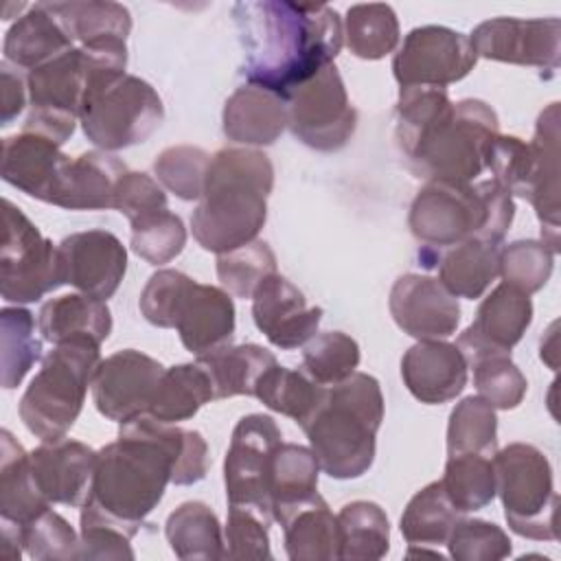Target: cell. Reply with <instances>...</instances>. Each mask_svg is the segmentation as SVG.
I'll return each instance as SVG.
<instances>
[{"label":"cell","instance_id":"1","mask_svg":"<svg viewBox=\"0 0 561 561\" xmlns=\"http://www.w3.org/2000/svg\"><path fill=\"white\" fill-rule=\"evenodd\" d=\"M208 465V445L199 432L145 412L121 423L118 438L96 451L83 504L136 535L169 482L195 484L206 478Z\"/></svg>","mask_w":561,"mask_h":561},{"label":"cell","instance_id":"2","mask_svg":"<svg viewBox=\"0 0 561 561\" xmlns=\"http://www.w3.org/2000/svg\"><path fill=\"white\" fill-rule=\"evenodd\" d=\"M232 18L243 48L241 75L280 99L331 66L344 44L342 20L324 2L248 0L232 7Z\"/></svg>","mask_w":561,"mask_h":561},{"label":"cell","instance_id":"3","mask_svg":"<svg viewBox=\"0 0 561 561\" xmlns=\"http://www.w3.org/2000/svg\"><path fill=\"white\" fill-rule=\"evenodd\" d=\"M274 188L272 160L250 147H226L210 156L204 193L191 215L195 241L215 254L254 241L267 219Z\"/></svg>","mask_w":561,"mask_h":561},{"label":"cell","instance_id":"4","mask_svg":"<svg viewBox=\"0 0 561 561\" xmlns=\"http://www.w3.org/2000/svg\"><path fill=\"white\" fill-rule=\"evenodd\" d=\"M383 421V394L379 381L366 373L324 390V397L302 425L309 449L320 471L335 480L364 476L377 449V432Z\"/></svg>","mask_w":561,"mask_h":561},{"label":"cell","instance_id":"5","mask_svg":"<svg viewBox=\"0 0 561 561\" xmlns=\"http://www.w3.org/2000/svg\"><path fill=\"white\" fill-rule=\"evenodd\" d=\"M94 55L79 114L85 138L110 153L145 142L164 118L160 94L145 79L125 72L127 44H101Z\"/></svg>","mask_w":561,"mask_h":561},{"label":"cell","instance_id":"6","mask_svg":"<svg viewBox=\"0 0 561 561\" xmlns=\"http://www.w3.org/2000/svg\"><path fill=\"white\" fill-rule=\"evenodd\" d=\"M513 217V197L495 180L427 182L412 199L408 226L414 239L430 248H451L471 239L500 245Z\"/></svg>","mask_w":561,"mask_h":561},{"label":"cell","instance_id":"7","mask_svg":"<svg viewBox=\"0 0 561 561\" xmlns=\"http://www.w3.org/2000/svg\"><path fill=\"white\" fill-rule=\"evenodd\" d=\"M92 342L57 344L20 399V419L42 440L66 438L79 419L88 386L101 362Z\"/></svg>","mask_w":561,"mask_h":561},{"label":"cell","instance_id":"8","mask_svg":"<svg viewBox=\"0 0 561 561\" xmlns=\"http://www.w3.org/2000/svg\"><path fill=\"white\" fill-rule=\"evenodd\" d=\"M497 136L495 110L480 99H462L423 138L408 167L427 182L471 184L486 169V153Z\"/></svg>","mask_w":561,"mask_h":561},{"label":"cell","instance_id":"9","mask_svg":"<svg viewBox=\"0 0 561 561\" xmlns=\"http://www.w3.org/2000/svg\"><path fill=\"white\" fill-rule=\"evenodd\" d=\"M493 471L508 528L526 539L557 541L559 497L546 454L528 443H511L493 454Z\"/></svg>","mask_w":561,"mask_h":561},{"label":"cell","instance_id":"10","mask_svg":"<svg viewBox=\"0 0 561 561\" xmlns=\"http://www.w3.org/2000/svg\"><path fill=\"white\" fill-rule=\"evenodd\" d=\"M92 70L94 50L90 46H75L31 70L26 75L31 112L22 129L64 145L75 131Z\"/></svg>","mask_w":561,"mask_h":561},{"label":"cell","instance_id":"11","mask_svg":"<svg viewBox=\"0 0 561 561\" xmlns=\"http://www.w3.org/2000/svg\"><path fill=\"white\" fill-rule=\"evenodd\" d=\"M4 234L0 248V291L7 302H37L64 285L59 250L9 199L2 202Z\"/></svg>","mask_w":561,"mask_h":561},{"label":"cell","instance_id":"12","mask_svg":"<svg viewBox=\"0 0 561 561\" xmlns=\"http://www.w3.org/2000/svg\"><path fill=\"white\" fill-rule=\"evenodd\" d=\"M285 103L289 131L316 151H337L355 134L357 112L335 64L298 85Z\"/></svg>","mask_w":561,"mask_h":561},{"label":"cell","instance_id":"13","mask_svg":"<svg viewBox=\"0 0 561 561\" xmlns=\"http://www.w3.org/2000/svg\"><path fill=\"white\" fill-rule=\"evenodd\" d=\"M280 438L276 421L267 414L254 412L239 419L224 460L228 504L252 506L272 515L270 473L274 451L283 443Z\"/></svg>","mask_w":561,"mask_h":561},{"label":"cell","instance_id":"14","mask_svg":"<svg viewBox=\"0 0 561 561\" xmlns=\"http://www.w3.org/2000/svg\"><path fill=\"white\" fill-rule=\"evenodd\" d=\"M478 61L469 35L447 26L412 28L392 59V75L401 88H445L465 79Z\"/></svg>","mask_w":561,"mask_h":561},{"label":"cell","instance_id":"15","mask_svg":"<svg viewBox=\"0 0 561 561\" xmlns=\"http://www.w3.org/2000/svg\"><path fill=\"white\" fill-rule=\"evenodd\" d=\"M478 57L557 70L561 64V22L557 18H493L469 35Z\"/></svg>","mask_w":561,"mask_h":561},{"label":"cell","instance_id":"16","mask_svg":"<svg viewBox=\"0 0 561 561\" xmlns=\"http://www.w3.org/2000/svg\"><path fill=\"white\" fill-rule=\"evenodd\" d=\"M164 366L136 348H123L101 359L92 377V399L96 410L121 423L149 410L153 390Z\"/></svg>","mask_w":561,"mask_h":561},{"label":"cell","instance_id":"17","mask_svg":"<svg viewBox=\"0 0 561 561\" xmlns=\"http://www.w3.org/2000/svg\"><path fill=\"white\" fill-rule=\"evenodd\" d=\"M57 250L64 285L103 302L116 294L127 272V250L116 234L99 228L75 232Z\"/></svg>","mask_w":561,"mask_h":561},{"label":"cell","instance_id":"18","mask_svg":"<svg viewBox=\"0 0 561 561\" xmlns=\"http://www.w3.org/2000/svg\"><path fill=\"white\" fill-rule=\"evenodd\" d=\"M390 316L394 324L416 340H445L460 324V305L438 278L403 274L390 289Z\"/></svg>","mask_w":561,"mask_h":561},{"label":"cell","instance_id":"19","mask_svg":"<svg viewBox=\"0 0 561 561\" xmlns=\"http://www.w3.org/2000/svg\"><path fill=\"white\" fill-rule=\"evenodd\" d=\"M252 318L270 344L291 351L316 335L322 322V309L309 307L305 294L276 272L256 287Z\"/></svg>","mask_w":561,"mask_h":561},{"label":"cell","instance_id":"20","mask_svg":"<svg viewBox=\"0 0 561 561\" xmlns=\"http://www.w3.org/2000/svg\"><path fill=\"white\" fill-rule=\"evenodd\" d=\"M533 322L530 296L500 283L478 307L476 320L460 333L458 348L467 366L486 353H511Z\"/></svg>","mask_w":561,"mask_h":561},{"label":"cell","instance_id":"21","mask_svg":"<svg viewBox=\"0 0 561 561\" xmlns=\"http://www.w3.org/2000/svg\"><path fill=\"white\" fill-rule=\"evenodd\" d=\"M70 160L55 140L22 129L2 142V180L28 197L55 206Z\"/></svg>","mask_w":561,"mask_h":561},{"label":"cell","instance_id":"22","mask_svg":"<svg viewBox=\"0 0 561 561\" xmlns=\"http://www.w3.org/2000/svg\"><path fill=\"white\" fill-rule=\"evenodd\" d=\"M96 451L79 440H42L31 451V471L50 504L81 506L90 493Z\"/></svg>","mask_w":561,"mask_h":561},{"label":"cell","instance_id":"23","mask_svg":"<svg viewBox=\"0 0 561 561\" xmlns=\"http://www.w3.org/2000/svg\"><path fill=\"white\" fill-rule=\"evenodd\" d=\"M467 359L456 344L419 340L401 357V377L414 399L440 405L456 399L467 386Z\"/></svg>","mask_w":561,"mask_h":561},{"label":"cell","instance_id":"24","mask_svg":"<svg viewBox=\"0 0 561 561\" xmlns=\"http://www.w3.org/2000/svg\"><path fill=\"white\" fill-rule=\"evenodd\" d=\"M234 322V302L230 294L224 287L193 280L178 305L173 329H178L186 351L195 357H204L230 344Z\"/></svg>","mask_w":561,"mask_h":561},{"label":"cell","instance_id":"25","mask_svg":"<svg viewBox=\"0 0 561 561\" xmlns=\"http://www.w3.org/2000/svg\"><path fill=\"white\" fill-rule=\"evenodd\" d=\"M75 48V39L50 2H37L22 13L4 37V61L28 72Z\"/></svg>","mask_w":561,"mask_h":561},{"label":"cell","instance_id":"26","mask_svg":"<svg viewBox=\"0 0 561 561\" xmlns=\"http://www.w3.org/2000/svg\"><path fill=\"white\" fill-rule=\"evenodd\" d=\"M221 127L226 138L239 145H274L287 127V103L259 85H241L224 105Z\"/></svg>","mask_w":561,"mask_h":561},{"label":"cell","instance_id":"27","mask_svg":"<svg viewBox=\"0 0 561 561\" xmlns=\"http://www.w3.org/2000/svg\"><path fill=\"white\" fill-rule=\"evenodd\" d=\"M537 153V175L528 202L541 221V243L559 252V103H550L537 118L530 140Z\"/></svg>","mask_w":561,"mask_h":561},{"label":"cell","instance_id":"28","mask_svg":"<svg viewBox=\"0 0 561 561\" xmlns=\"http://www.w3.org/2000/svg\"><path fill=\"white\" fill-rule=\"evenodd\" d=\"M129 169L110 151H85L70 160L55 206L66 210H105L114 206V191Z\"/></svg>","mask_w":561,"mask_h":561},{"label":"cell","instance_id":"29","mask_svg":"<svg viewBox=\"0 0 561 561\" xmlns=\"http://www.w3.org/2000/svg\"><path fill=\"white\" fill-rule=\"evenodd\" d=\"M37 327L53 346L66 342L101 346L112 331V313L103 300L85 294H66L42 305Z\"/></svg>","mask_w":561,"mask_h":561},{"label":"cell","instance_id":"30","mask_svg":"<svg viewBox=\"0 0 561 561\" xmlns=\"http://www.w3.org/2000/svg\"><path fill=\"white\" fill-rule=\"evenodd\" d=\"M285 535V552L291 561H331L340 554L337 515L327 500L316 493L298 504L280 522Z\"/></svg>","mask_w":561,"mask_h":561},{"label":"cell","instance_id":"31","mask_svg":"<svg viewBox=\"0 0 561 561\" xmlns=\"http://www.w3.org/2000/svg\"><path fill=\"white\" fill-rule=\"evenodd\" d=\"M50 502L39 493L33 471L31 454L15 440L9 430L0 432V519L11 524H26Z\"/></svg>","mask_w":561,"mask_h":561},{"label":"cell","instance_id":"32","mask_svg":"<svg viewBox=\"0 0 561 561\" xmlns=\"http://www.w3.org/2000/svg\"><path fill=\"white\" fill-rule=\"evenodd\" d=\"M213 399L215 388L206 368L199 362L178 364L164 368L147 414L164 423H180L193 419Z\"/></svg>","mask_w":561,"mask_h":561},{"label":"cell","instance_id":"33","mask_svg":"<svg viewBox=\"0 0 561 561\" xmlns=\"http://www.w3.org/2000/svg\"><path fill=\"white\" fill-rule=\"evenodd\" d=\"M318 473L320 465L309 447L296 443L276 447L270 473V502L276 522L318 493Z\"/></svg>","mask_w":561,"mask_h":561},{"label":"cell","instance_id":"34","mask_svg":"<svg viewBox=\"0 0 561 561\" xmlns=\"http://www.w3.org/2000/svg\"><path fill=\"white\" fill-rule=\"evenodd\" d=\"M500 276V248L484 241H462L440 256L438 280L456 298H480Z\"/></svg>","mask_w":561,"mask_h":561},{"label":"cell","instance_id":"35","mask_svg":"<svg viewBox=\"0 0 561 561\" xmlns=\"http://www.w3.org/2000/svg\"><path fill=\"white\" fill-rule=\"evenodd\" d=\"M197 362L206 368L213 381L215 399H230L239 394L254 397L256 381L276 364V357L259 344H226L204 357H197Z\"/></svg>","mask_w":561,"mask_h":561},{"label":"cell","instance_id":"36","mask_svg":"<svg viewBox=\"0 0 561 561\" xmlns=\"http://www.w3.org/2000/svg\"><path fill=\"white\" fill-rule=\"evenodd\" d=\"M164 535L178 559H224L226 541L215 511L204 502L180 504L164 524Z\"/></svg>","mask_w":561,"mask_h":561},{"label":"cell","instance_id":"37","mask_svg":"<svg viewBox=\"0 0 561 561\" xmlns=\"http://www.w3.org/2000/svg\"><path fill=\"white\" fill-rule=\"evenodd\" d=\"M340 554L342 561H377L390 548V522L386 511L368 500H355L340 508Z\"/></svg>","mask_w":561,"mask_h":561},{"label":"cell","instance_id":"38","mask_svg":"<svg viewBox=\"0 0 561 561\" xmlns=\"http://www.w3.org/2000/svg\"><path fill=\"white\" fill-rule=\"evenodd\" d=\"M324 390L327 388L318 386L305 370L274 364L256 381L254 397L265 408L294 419L302 427L320 405Z\"/></svg>","mask_w":561,"mask_h":561},{"label":"cell","instance_id":"39","mask_svg":"<svg viewBox=\"0 0 561 561\" xmlns=\"http://www.w3.org/2000/svg\"><path fill=\"white\" fill-rule=\"evenodd\" d=\"M66 22L70 35L79 46H96L110 42H125L131 31V15L118 2L88 0V2H50Z\"/></svg>","mask_w":561,"mask_h":561},{"label":"cell","instance_id":"40","mask_svg":"<svg viewBox=\"0 0 561 561\" xmlns=\"http://www.w3.org/2000/svg\"><path fill=\"white\" fill-rule=\"evenodd\" d=\"M454 103L445 88L408 85L397 101V145L405 160L416 151L423 138L451 112Z\"/></svg>","mask_w":561,"mask_h":561},{"label":"cell","instance_id":"41","mask_svg":"<svg viewBox=\"0 0 561 561\" xmlns=\"http://www.w3.org/2000/svg\"><path fill=\"white\" fill-rule=\"evenodd\" d=\"M344 44L359 59H381L399 44V20L390 4H353L342 22Z\"/></svg>","mask_w":561,"mask_h":561},{"label":"cell","instance_id":"42","mask_svg":"<svg viewBox=\"0 0 561 561\" xmlns=\"http://www.w3.org/2000/svg\"><path fill=\"white\" fill-rule=\"evenodd\" d=\"M458 519L460 513L445 495L440 480H436L412 495L399 528L410 546H440Z\"/></svg>","mask_w":561,"mask_h":561},{"label":"cell","instance_id":"43","mask_svg":"<svg viewBox=\"0 0 561 561\" xmlns=\"http://www.w3.org/2000/svg\"><path fill=\"white\" fill-rule=\"evenodd\" d=\"M440 484L445 495L449 497V502L460 515L489 506L495 497L493 456H484V454L447 456Z\"/></svg>","mask_w":561,"mask_h":561},{"label":"cell","instance_id":"44","mask_svg":"<svg viewBox=\"0 0 561 561\" xmlns=\"http://www.w3.org/2000/svg\"><path fill=\"white\" fill-rule=\"evenodd\" d=\"M39 355L42 342L35 335L33 313L24 307H4L0 311L2 388H18Z\"/></svg>","mask_w":561,"mask_h":561},{"label":"cell","instance_id":"45","mask_svg":"<svg viewBox=\"0 0 561 561\" xmlns=\"http://www.w3.org/2000/svg\"><path fill=\"white\" fill-rule=\"evenodd\" d=\"M497 451V416L495 408L480 394L465 397L449 414L447 456Z\"/></svg>","mask_w":561,"mask_h":561},{"label":"cell","instance_id":"46","mask_svg":"<svg viewBox=\"0 0 561 561\" xmlns=\"http://www.w3.org/2000/svg\"><path fill=\"white\" fill-rule=\"evenodd\" d=\"M359 357V344L342 331H324L302 344V370L322 388L348 379Z\"/></svg>","mask_w":561,"mask_h":561},{"label":"cell","instance_id":"47","mask_svg":"<svg viewBox=\"0 0 561 561\" xmlns=\"http://www.w3.org/2000/svg\"><path fill=\"white\" fill-rule=\"evenodd\" d=\"M272 274H276V256L261 239L217 254V278L234 298H252L256 287Z\"/></svg>","mask_w":561,"mask_h":561},{"label":"cell","instance_id":"48","mask_svg":"<svg viewBox=\"0 0 561 561\" xmlns=\"http://www.w3.org/2000/svg\"><path fill=\"white\" fill-rule=\"evenodd\" d=\"M210 156L202 147L175 145L167 147L153 160L156 180L184 202L199 199L206 184Z\"/></svg>","mask_w":561,"mask_h":561},{"label":"cell","instance_id":"49","mask_svg":"<svg viewBox=\"0 0 561 561\" xmlns=\"http://www.w3.org/2000/svg\"><path fill=\"white\" fill-rule=\"evenodd\" d=\"M478 394L495 410L517 408L528 390V381L511 359V353H486L469 362Z\"/></svg>","mask_w":561,"mask_h":561},{"label":"cell","instance_id":"50","mask_svg":"<svg viewBox=\"0 0 561 561\" xmlns=\"http://www.w3.org/2000/svg\"><path fill=\"white\" fill-rule=\"evenodd\" d=\"M486 169L508 195L528 199L537 175V153L530 142L500 134L486 153Z\"/></svg>","mask_w":561,"mask_h":561},{"label":"cell","instance_id":"51","mask_svg":"<svg viewBox=\"0 0 561 561\" xmlns=\"http://www.w3.org/2000/svg\"><path fill=\"white\" fill-rule=\"evenodd\" d=\"M131 224V250L151 265L173 261L186 245V228L169 208L149 213Z\"/></svg>","mask_w":561,"mask_h":561},{"label":"cell","instance_id":"52","mask_svg":"<svg viewBox=\"0 0 561 561\" xmlns=\"http://www.w3.org/2000/svg\"><path fill=\"white\" fill-rule=\"evenodd\" d=\"M20 541L35 561L79 559V535L50 506L20 526Z\"/></svg>","mask_w":561,"mask_h":561},{"label":"cell","instance_id":"53","mask_svg":"<svg viewBox=\"0 0 561 561\" xmlns=\"http://www.w3.org/2000/svg\"><path fill=\"white\" fill-rule=\"evenodd\" d=\"M552 267L554 252H550L541 241L519 239L500 250L502 280L528 296L548 283Z\"/></svg>","mask_w":561,"mask_h":561},{"label":"cell","instance_id":"54","mask_svg":"<svg viewBox=\"0 0 561 561\" xmlns=\"http://www.w3.org/2000/svg\"><path fill=\"white\" fill-rule=\"evenodd\" d=\"M270 522L272 515L259 508L228 504V519L224 528V559H272Z\"/></svg>","mask_w":561,"mask_h":561},{"label":"cell","instance_id":"55","mask_svg":"<svg viewBox=\"0 0 561 561\" xmlns=\"http://www.w3.org/2000/svg\"><path fill=\"white\" fill-rule=\"evenodd\" d=\"M445 543L456 561H500L513 548L508 535L497 524L465 517L454 524Z\"/></svg>","mask_w":561,"mask_h":561},{"label":"cell","instance_id":"56","mask_svg":"<svg viewBox=\"0 0 561 561\" xmlns=\"http://www.w3.org/2000/svg\"><path fill=\"white\" fill-rule=\"evenodd\" d=\"M134 533L90 506H81L79 559H134Z\"/></svg>","mask_w":561,"mask_h":561},{"label":"cell","instance_id":"57","mask_svg":"<svg viewBox=\"0 0 561 561\" xmlns=\"http://www.w3.org/2000/svg\"><path fill=\"white\" fill-rule=\"evenodd\" d=\"M191 283L193 278L178 270H158L151 274L138 300L145 320L160 329H173L178 305Z\"/></svg>","mask_w":561,"mask_h":561},{"label":"cell","instance_id":"58","mask_svg":"<svg viewBox=\"0 0 561 561\" xmlns=\"http://www.w3.org/2000/svg\"><path fill=\"white\" fill-rule=\"evenodd\" d=\"M112 208H116L129 221H134L149 213L164 210V208H169V204H167V193L162 191L158 180H153L147 173L127 171L121 175V180L116 184Z\"/></svg>","mask_w":561,"mask_h":561},{"label":"cell","instance_id":"59","mask_svg":"<svg viewBox=\"0 0 561 561\" xmlns=\"http://www.w3.org/2000/svg\"><path fill=\"white\" fill-rule=\"evenodd\" d=\"M26 79L11 68L9 61L0 64V123L9 125L26 105Z\"/></svg>","mask_w":561,"mask_h":561},{"label":"cell","instance_id":"60","mask_svg":"<svg viewBox=\"0 0 561 561\" xmlns=\"http://www.w3.org/2000/svg\"><path fill=\"white\" fill-rule=\"evenodd\" d=\"M541 359L554 370L557 368V322L550 324L546 335L541 337Z\"/></svg>","mask_w":561,"mask_h":561}]
</instances>
